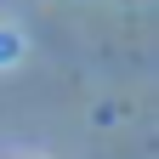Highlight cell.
<instances>
[{
	"mask_svg": "<svg viewBox=\"0 0 159 159\" xmlns=\"http://www.w3.org/2000/svg\"><path fill=\"white\" fill-rule=\"evenodd\" d=\"M17 51H23V40L6 29V34H0V68H6V63H17Z\"/></svg>",
	"mask_w": 159,
	"mask_h": 159,
	"instance_id": "1",
	"label": "cell"
}]
</instances>
